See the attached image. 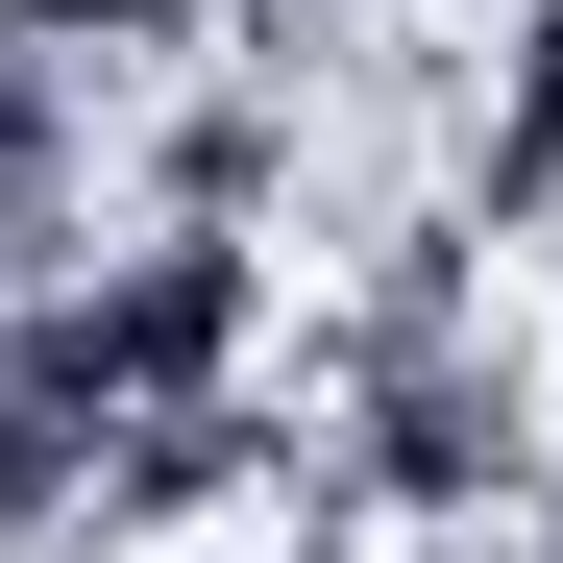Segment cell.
I'll use <instances>...</instances> for the list:
<instances>
[]
</instances>
